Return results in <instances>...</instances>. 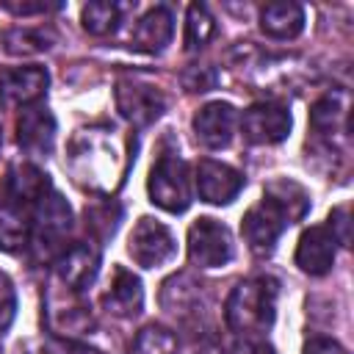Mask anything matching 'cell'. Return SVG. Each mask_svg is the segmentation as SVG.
I'll return each mask as SVG.
<instances>
[{
	"label": "cell",
	"mask_w": 354,
	"mask_h": 354,
	"mask_svg": "<svg viewBox=\"0 0 354 354\" xmlns=\"http://www.w3.org/2000/svg\"><path fill=\"white\" fill-rule=\"evenodd\" d=\"M238 113L230 102H210L194 116V133L207 149H221L232 141Z\"/></svg>",
	"instance_id": "cell-12"
},
{
	"label": "cell",
	"mask_w": 354,
	"mask_h": 354,
	"mask_svg": "<svg viewBox=\"0 0 354 354\" xmlns=\"http://www.w3.org/2000/svg\"><path fill=\"white\" fill-rule=\"evenodd\" d=\"M50 83V75L44 66H6L0 69V102L6 108H19V105H33L36 100L44 97Z\"/></svg>",
	"instance_id": "cell-9"
},
{
	"label": "cell",
	"mask_w": 354,
	"mask_h": 354,
	"mask_svg": "<svg viewBox=\"0 0 354 354\" xmlns=\"http://www.w3.org/2000/svg\"><path fill=\"white\" fill-rule=\"evenodd\" d=\"M47 324L61 335H83L91 329V313L86 301H80V293L64 288V299L53 293L47 299Z\"/></svg>",
	"instance_id": "cell-15"
},
{
	"label": "cell",
	"mask_w": 354,
	"mask_h": 354,
	"mask_svg": "<svg viewBox=\"0 0 354 354\" xmlns=\"http://www.w3.org/2000/svg\"><path fill=\"white\" fill-rule=\"evenodd\" d=\"M127 252L141 268H158L174 257L177 243H174L171 230L163 221L144 216V218H138V224L130 232Z\"/></svg>",
	"instance_id": "cell-5"
},
{
	"label": "cell",
	"mask_w": 354,
	"mask_h": 354,
	"mask_svg": "<svg viewBox=\"0 0 354 354\" xmlns=\"http://www.w3.org/2000/svg\"><path fill=\"white\" fill-rule=\"evenodd\" d=\"M149 199L169 210V213H183L191 205V185H188V166L183 158L166 152L155 160V166L149 169Z\"/></svg>",
	"instance_id": "cell-4"
},
{
	"label": "cell",
	"mask_w": 354,
	"mask_h": 354,
	"mask_svg": "<svg viewBox=\"0 0 354 354\" xmlns=\"http://www.w3.org/2000/svg\"><path fill=\"white\" fill-rule=\"evenodd\" d=\"M0 141H3V138H0Z\"/></svg>",
	"instance_id": "cell-33"
},
{
	"label": "cell",
	"mask_w": 354,
	"mask_h": 354,
	"mask_svg": "<svg viewBox=\"0 0 354 354\" xmlns=\"http://www.w3.org/2000/svg\"><path fill=\"white\" fill-rule=\"evenodd\" d=\"M133 354H177V337L163 326H147L133 343Z\"/></svg>",
	"instance_id": "cell-24"
},
{
	"label": "cell",
	"mask_w": 354,
	"mask_h": 354,
	"mask_svg": "<svg viewBox=\"0 0 354 354\" xmlns=\"http://www.w3.org/2000/svg\"><path fill=\"white\" fill-rule=\"evenodd\" d=\"M171 33H174L171 11L166 6H155L136 22V28L130 33V44L144 53H160L171 41Z\"/></svg>",
	"instance_id": "cell-16"
},
{
	"label": "cell",
	"mask_w": 354,
	"mask_h": 354,
	"mask_svg": "<svg viewBox=\"0 0 354 354\" xmlns=\"http://www.w3.org/2000/svg\"><path fill=\"white\" fill-rule=\"evenodd\" d=\"M122 11L124 8L119 3H88V6H83V28L91 36H105L119 28Z\"/></svg>",
	"instance_id": "cell-22"
},
{
	"label": "cell",
	"mask_w": 354,
	"mask_h": 354,
	"mask_svg": "<svg viewBox=\"0 0 354 354\" xmlns=\"http://www.w3.org/2000/svg\"><path fill=\"white\" fill-rule=\"evenodd\" d=\"M243 188V174L221 160H199L196 166V191L202 202L210 205H230Z\"/></svg>",
	"instance_id": "cell-10"
},
{
	"label": "cell",
	"mask_w": 354,
	"mask_h": 354,
	"mask_svg": "<svg viewBox=\"0 0 354 354\" xmlns=\"http://www.w3.org/2000/svg\"><path fill=\"white\" fill-rule=\"evenodd\" d=\"M14 313H17V293H14L11 282H8V277L0 274V332L11 326Z\"/></svg>",
	"instance_id": "cell-28"
},
{
	"label": "cell",
	"mask_w": 354,
	"mask_h": 354,
	"mask_svg": "<svg viewBox=\"0 0 354 354\" xmlns=\"http://www.w3.org/2000/svg\"><path fill=\"white\" fill-rule=\"evenodd\" d=\"M307 210H310V196L299 183L274 180L266 188L263 199L246 210V216L241 221L243 241L249 243V249L254 254H271L279 235L293 221L304 218Z\"/></svg>",
	"instance_id": "cell-2"
},
{
	"label": "cell",
	"mask_w": 354,
	"mask_h": 354,
	"mask_svg": "<svg viewBox=\"0 0 354 354\" xmlns=\"http://www.w3.org/2000/svg\"><path fill=\"white\" fill-rule=\"evenodd\" d=\"M260 28L271 39H293L304 28V8L299 3H268L260 11Z\"/></svg>",
	"instance_id": "cell-19"
},
{
	"label": "cell",
	"mask_w": 354,
	"mask_h": 354,
	"mask_svg": "<svg viewBox=\"0 0 354 354\" xmlns=\"http://www.w3.org/2000/svg\"><path fill=\"white\" fill-rule=\"evenodd\" d=\"M230 354H277V351L271 348V343H266L260 337H241L232 343Z\"/></svg>",
	"instance_id": "cell-29"
},
{
	"label": "cell",
	"mask_w": 354,
	"mask_h": 354,
	"mask_svg": "<svg viewBox=\"0 0 354 354\" xmlns=\"http://www.w3.org/2000/svg\"><path fill=\"white\" fill-rule=\"evenodd\" d=\"M335 243L337 241L332 238V232L324 224L304 230L299 238V246H296V266L313 277L326 274L335 263Z\"/></svg>",
	"instance_id": "cell-14"
},
{
	"label": "cell",
	"mask_w": 354,
	"mask_h": 354,
	"mask_svg": "<svg viewBox=\"0 0 354 354\" xmlns=\"http://www.w3.org/2000/svg\"><path fill=\"white\" fill-rule=\"evenodd\" d=\"M241 133L249 144H279L290 133V111L279 102H254L241 116Z\"/></svg>",
	"instance_id": "cell-8"
},
{
	"label": "cell",
	"mask_w": 354,
	"mask_h": 354,
	"mask_svg": "<svg viewBox=\"0 0 354 354\" xmlns=\"http://www.w3.org/2000/svg\"><path fill=\"white\" fill-rule=\"evenodd\" d=\"M136 147L124 152L119 144V136L108 124L77 130L66 147V169L72 180L97 194H111L116 185H122L130 163L136 160Z\"/></svg>",
	"instance_id": "cell-1"
},
{
	"label": "cell",
	"mask_w": 354,
	"mask_h": 354,
	"mask_svg": "<svg viewBox=\"0 0 354 354\" xmlns=\"http://www.w3.org/2000/svg\"><path fill=\"white\" fill-rule=\"evenodd\" d=\"M277 310V282L271 277H252L232 288L224 304L227 326L243 337L263 335L274 324Z\"/></svg>",
	"instance_id": "cell-3"
},
{
	"label": "cell",
	"mask_w": 354,
	"mask_h": 354,
	"mask_svg": "<svg viewBox=\"0 0 354 354\" xmlns=\"http://www.w3.org/2000/svg\"><path fill=\"white\" fill-rule=\"evenodd\" d=\"M97 271H100V252L91 243H75V246L64 249L55 260L58 282L75 293L88 288L94 282Z\"/></svg>",
	"instance_id": "cell-11"
},
{
	"label": "cell",
	"mask_w": 354,
	"mask_h": 354,
	"mask_svg": "<svg viewBox=\"0 0 354 354\" xmlns=\"http://www.w3.org/2000/svg\"><path fill=\"white\" fill-rule=\"evenodd\" d=\"M30 213L0 199V249L3 252H19L30 243Z\"/></svg>",
	"instance_id": "cell-20"
},
{
	"label": "cell",
	"mask_w": 354,
	"mask_h": 354,
	"mask_svg": "<svg viewBox=\"0 0 354 354\" xmlns=\"http://www.w3.org/2000/svg\"><path fill=\"white\" fill-rule=\"evenodd\" d=\"M8 11L14 14H44V11H55L61 6H47V3H6Z\"/></svg>",
	"instance_id": "cell-31"
},
{
	"label": "cell",
	"mask_w": 354,
	"mask_h": 354,
	"mask_svg": "<svg viewBox=\"0 0 354 354\" xmlns=\"http://www.w3.org/2000/svg\"><path fill=\"white\" fill-rule=\"evenodd\" d=\"M116 108L119 113L136 124V127H147L152 124L163 111H166V100L163 94L152 86V83H144V80H136V77H122L116 83Z\"/></svg>",
	"instance_id": "cell-7"
},
{
	"label": "cell",
	"mask_w": 354,
	"mask_h": 354,
	"mask_svg": "<svg viewBox=\"0 0 354 354\" xmlns=\"http://www.w3.org/2000/svg\"><path fill=\"white\" fill-rule=\"evenodd\" d=\"M119 221H122V207L113 199L94 202V205L86 207V230H91V235L100 238V241L113 238Z\"/></svg>",
	"instance_id": "cell-21"
},
{
	"label": "cell",
	"mask_w": 354,
	"mask_h": 354,
	"mask_svg": "<svg viewBox=\"0 0 354 354\" xmlns=\"http://www.w3.org/2000/svg\"><path fill=\"white\" fill-rule=\"evenodd\" d=\"M47 354H86L80 346H75V343H53V346H47Z\"/></svg>",
	"instance_id": "cell-32"
},
{
	"label": "cell",
	"mask_w": 354,
	"mask_h": 354,
	"mask_svg": "<svg viewBox=\"0 0 354 354\" xmlns=\"http://www.w3.org/2000/svg\"><path fill=\"white\" fill-rule=\"evenodd\" d=\"M310 124H313V133L326 141H332L335 136H346L348 133V94L332 91L321 97L310 111Z\"/></svg>",
	"instance_id": "cell-17"
},
{
	"label": "cell",
	"mask_w": 354,
	"mask_h": 354,
	"mask_svg": "<svg viewBox=\"0 0 354 354\" xmlns=\"http://www.w3.org/2000/svg\"><path fill=\"white\" fill-rule=\"evenodd\" d=\"M213 30H216V22H213L210 11L205 6H199V3L188 6V17H185V50L191 53V50L205 47L210 41Z\"/></svg>",
	"instance_id": "cell-23"
},
{
	"label": "cell",
	"mask_w": 354,
	"mask_h": 354,
	"mask_svg": "<svg viewBox=\"0 0 354 354\" xmlns=\"http://www.w3.org/2000/svg\"><path fill=\"white\" fill-rule=\"evenodd\" d=\"M304 354H348V351L332 337H313V340H307Z\"/></svg>",
	"instance_id": "cell-30"
},
{
	"label": "cell",
	"mask_w": 354,
	"mask_h": 354,
	"mask_svg": "<svg viewBox=\"0 0 354 354\" xmlns=\"http://www.w3.org/2000/svg\"><path fill=\"white\" fill-rule=\"evenodd\" d=\"M183 86L188 88V91H210L213 86H216V80H218V75H216V69L213 66H199V64H194V66H188L185 72H183Z\"/></svg>",
	"instance_id": "cell-26"
},
{
	"label": "cell",
	"mask_w": 354,
	"mask_h": 354,
	"mask_svg": "<svg viewBox=\"0 0 354 354\" xmlns=\"http://www.w3.org/2000/svg\"><path fill=\"white\" fill-rule=\"evenodd\" d=\"M188 254L199 268H221L232 260V238L216 218H196L188 230Z\"/></svg>",
	"instance_id": "cell-6"
},
{
	"label": "cell",
	"mask_w": 354,
	"mask_h": 354,
	"mask_svg": "<svg viewBox=\"0 0 354 354\" xmlns=\"http://www.w3.org/2000/svg\"><path fill=\"white\" fill-rule=\"evenodd\" d=\"M108 313L119 315V318H133L141 313V304H144V290H141V282L133 271L116 266L113 268V279H111V288L108 293L102 296Z\"/></svg>",
	"instance_id": "cell-18"
},
{
	"label": "cell",
	"mask_w": 354,
	"mask_h": 354,
	"mask_svg": "<svg viewBox=\"0 0 354 354\" xmlns=\"http://www.w3.org/2000/svg\"><path fill=\"white\" fill-rule=\"evenodd\" d=\"M50 33L44 30H30V28H22V30H11L6 33V50L11 55H28V53H41L47 50L50 44Z\"/></svg>",
	"instance_id": "cell-25"
},
{
	"label": "cell",
	"mask_w": 354,
	"mask_h": 354,
	"mask_svg": "<svg viewBox=\"0 0 354 354\" xmlns=\"http://www.w3.org/2000/svg\"><path fill=\"white\" fill-rule=\"evenodd\" d=\"M326 230L332 232V238H335L337 243L348 246V241H351V221H348V205H340V207H335V210L329 213V224H326Z\"/></svg>",
	"instance_id": "cell-27"
},
{
	"label": "cell",
	"mask_w": 354,
	"mask_h": 354,
	"mask_svg": "<svg viewBox=\"0 0 354 354\" xmlns=\"http://www.w3.org/2000/svg\"><path fill=\"white\" fill-rule=\"evenodd\" d=\"M17 141L30 155H47L55 141V119L41 105H28L17 119Z\"/></svg>",
	"instance_id": "cell-13"
}]
</instances>
